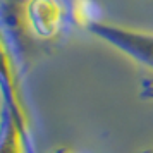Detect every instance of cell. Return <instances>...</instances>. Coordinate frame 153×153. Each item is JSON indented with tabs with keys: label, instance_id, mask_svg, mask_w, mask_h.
I'll return each instance as SVG.
<instances>
[{
	"label": "cell",
	"instance_id": "obj_1",
	"mask_svg": "<svg viewBox=\"0 0 153 153\" xmlns=\"http://www.w3.org/2000/svg\"><path fill=\"white\" fill-rule=\"evenodd\" d=\"M86 31L114 50L120 52L134 64L143 65L153 72V31L119 26L105 22L103 19L90 24Z\"/></svg>",
	"mask_w": 153,
	"mask_h": 153
},
{
	"label": "cell",
	"instance_id": "obj_4",
	"mask_svg": "<svg viewBox=\"0 0 153 153\" xmlns=\"http://www.w3.org/2000/svg\"><path fill=\"white\" fill-rule=\"evenodd\" d=\"M141 153H153V150H152V148H150V150H143Z\"/></svg>",
	"mask_w": 153,
	"mask_h": 153
},
{
	"label": "cell",
	"instance_id": "obj_3",
	"mask_svg": "<svg viewBox=\"0 0 153 153\" xmlns=\"http://www.w3.org/2000/svg\"><path fill=\"white\" fill-rule=\"evenodd\" d=\"M52 153H83V152H77V150H72V148H57L55 152Z\"/></svg>",
	"mask_w": 153,
	"mask_h": 153
},
{
	"label": "cell",
	"instance_id": "obj_2",
	"mask_svg": "<svg viewBox=\"0 0 153 153\" xmlns=\"http://www.w3.org/2000/svg\"><path fill=\"white\" fill-rule=\"evenodd\" d=\"M22 21L31 36L53 42L64 35L72 22L71 2L67 0H22Z\"/></svg>",
	"mask_w": 153,
	"mask_h": 153
}]
</instances>
